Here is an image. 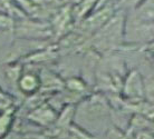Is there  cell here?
Instances as JSON below:
<instances>
[{"instance_id": "6da1fadb", "label": "cell", "mask_w": 154, "mask_h": 139, "mask_svg": "<svg viewBox=\"0 0 154 139\" xmlns=\"http://www.w3.org/2000/svg\"><path fill=\"white\" fill-rule=\"evenodd\" d=\"M140 27L153 28L154 27V2L146 4L139 15Z\"/></svg>"}]
</instances>
